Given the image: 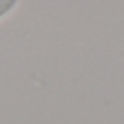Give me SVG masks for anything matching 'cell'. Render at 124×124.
<instances>
[{"label": "cell", "instance_id": "6da1fadb", "mask_svg": "<svg viewBox=\"0 0 124 124\" xmlns=\"http://www.w3.org/2000/svg\"><path fill=\"white\" fill-rule=\"evenodd\" d=\"M15 8H16L15 0H0V18H4L6 15H9Z\"/></svg>", "mask_w": 124, "mask_h": 124}]
</instances>
